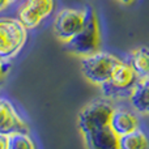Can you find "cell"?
<instances>
[{
  "label": "cell",
  "mask_w": 149,
  "mask_h": 149,
  "mask_svg": "<svg viewBox=\"0 0 149 149\" xmlns=\"http://www.w3.org/2000/svg\"><path fill=\"white\" fill-rule=\"evenodd\" d=\"M7 149H37L28 132H15L9 135Z\"/></svg>",
  "instance_id": "13"
},
{
  "label": "cell",
  "mask_w": 149,
  "mask_h": 149,
  "mask_svg": "<svg viewBox=\"0 0 149 149\" xmlns=\"http://www.w3.org/2000/svg\"><path fill=\"white\" fill-rule=\"evenodd\" d=\"M120 62L122 59L116 55L100 50L92 55L80 58V68L82 76L90 84L101 88L110 79L113 71Z\"/></svg>",
  "instance_id": "3"
},
{
  "label": "cell",
  "mask_w": 149,
  "mask_h": 149,
  "mask_svg": "<svg viewBox=\"0 0 149 149\" xmlns=\"http://www.w3.org/2000/svg\"><path fill=\"white\" fill-rule=\"evenodd\" d=\"M9 68H10L9 62L0 59V82L4 81V79L7 77L8 72H9Z\"/></svg>",
  "instance_id": "14"
},
{
  "label": "cell",
  "mask_w": 149,
  "mask_h": 149,
  "mask_svg": "<svg viewBox=\"0 0 149 149\" xmlns=\"http://www.w3.org/2000/svg\"><path fill=\"white\" fill-rule=\"evenodd\" d=\"M140 79L128 62L122 60L113 71L110 79L101 86L102 94L107 100L130 98L132 90L137 85Z\"/></svg>",
  "instance_id": "5"
},
{
  "label": "cell",
  "mask_w": 149,
  "mask_h": 149,
  "mask_svg": "<svg viewBox=\"0 0 149 149\" xmlns=\"http://www.w3.org/2000/svg\"><path fill=\"white\" fill-rule=\"evenodd\" d=\"M128 100L136 113L149 114V80H140Z\"/></svg>",
  "instance_id": "11"
},
{
  "label": "cell",
  "mask_w": 149,
  "mask_h": 149,
  "mask_svg": "<svg viewBox=\"0 0 149 149\" xmlns=\"http://www.w3.org/2000/svg\"><path fill=\"white\" fill-rule=\"evenodd\" d=\"M17 1H20V0H0V12L7 9L8 7H10L12 4H15Z\"/></svg>",
  "instance_id": "16"
},
{
  "label": "cell",
  "mask_w": 149,
  "mask_h": 149,
  "mask_svg": "<svg viewBox=\"0 0 149 149\" xmlns=\"http://www.w3.org/2000/svg\"><path fill=\"white\" fill-rule=\"evenodd\" d=\"M85 21V7L84 8H64L56 15L52 30L59 41L67 43L73 38Z\"/></svg>",
  "instance_id": "7"
},
{
  "label": "cell",
  "mask_w": 149,
  "mask_h": 149,
  "mask_svg": "<svg viewBox=\"0 0 149 149\" xmlns=\"http://www.w3.org/2000/svg\"><path fill=\"white\" fill-rule=\"evenodd\" d=\"M8 140H9V135L0 132V149L8 148Z\"/></svg>",
  "instance_id": "15"
},
{
  "label": "cell",
  "mask_w": 149,
  "mask_h": 149,
  "mask_svg": "<svg viewBox=\"0 0 149 149\" xmlns=\"http://www.w3.org/2000/svg\"><path fill=\"white\" fill-rule=\"evenodd\" d=\"M101 28L97 12L90 5L85 7V21L80 31L65 45V49L79 58L88 56L101 50Z\"/></svg>",
  "instance_id": "2"
},
{
  "label": "cell",
  "mask_w": 149,
  "mask_h": 149,
  "mask_svg": "<svg viewBox=\"0 0 149 149\" xmlns=\"http://www.w3.org/2000/svg\"><path fill=\"white\" fill-rule=\"evenodd\" d=\"M28 29L17 17H0V59L9 62L25 46Z\"/></svg>",
  "instance_id": "4"
},
{
  "label": "cell",
  "mask_w": 149,
  "mask_h": 149,
  "mask_svg": "<svg viewBox=\"0 0 149 149\" xmlns=\"http://www.w3.org/2000/svg\"><path fill=\"white\" fill-rule=\"evenodd\" d=\"M130 64L140 80H149V46H139L130 52Z\"/></svg>",
  "instance_id": "10"
},
{
  "label": "cell",
  "mask_w": 149,
  "mask_h": 149,
  "mask_svg": "<svg viewBox=\"0 0 149 149\" xmlns=\"http://www.w3.org/2000/svg\"><path fill=\"white\" fill-rule=\"evenodd\" d=\"M29 126L25 119L20 115L16 106L9 100L0 97V132L15 134V132H28Z\"/></svg>",
  "instance_id": "8"
},
{
  "label": "cell",
  "mask_w": 149,
  "mask_h": 149,
  "mask_svg": "<svg viewBox=\"0 0 149 149\" xmlns=\"http://www.w3.org/2000/svg\"><path fill=\"white\" fill-rule=\"evenodd\" d=\"M113 110V103L105 98L94 100L81 109L77 124L86 149H119V137L110 126Z\"/></svg>",
  "instance_id": "1"
},
{
  "label": "cell",
  "mask_w": 149,
  "mask_h": 149,
  "mask_svg": "<svg viewBox=\"0 0 149 149\" xmlns=\"http://www.w3.org/2000/svg\"><path fill=\"white\" fill-rule=\"evenodd\" d=\"M55 7V0H24L18 7L17 18L28 30H31L51 16Z\"/></svg>",
  "instance_id": "6"
},
{
  "label": "cell",
  "mask_w": 149,
  "mask_h": 149,
  "mask_svg": "<svg viewBox=\"0 0 149 149\" xmlns=\"http://www.w3.org/2000/svg\"><path fill=\"white\" fill-rule=\"evenodd\" d=\"M119 3H122V4H126V5H130V4H132V3L135 1V0H118Z\"/></svg>",
  "instance_id": "17"
},
{
  "label": "cell",
  "mask_w": 149,
  "mask_h": 149,
  "mask_svg": "<svg viewBox=\"0 0 149 149\" xmlns=\"http://www.w3.org/2000/svg\"><path fill=\"white\" fill-rule=\"evenodd\" d=\"M110 126L114 134L118 137L131 134L135 130L140 128V122L136 115V111L123 106H114L110 119Z\"/></svg>",
  "instance_id": "9"
},
{
  "label": "cell",
  "mask_w": 149,
  "mask_h": 149,
  "mask_svg": "<svg viewBox=\"0 0 149 149\" xmlns=\"http://www.w3.org/2000/svg\"><path fill=\"white\" fill-rule=\"evenodd\" d=\"M119 149H149V140L141 128L119 137Z\"/></svg>",
  "instance_id": "12"
}]
</instances>
